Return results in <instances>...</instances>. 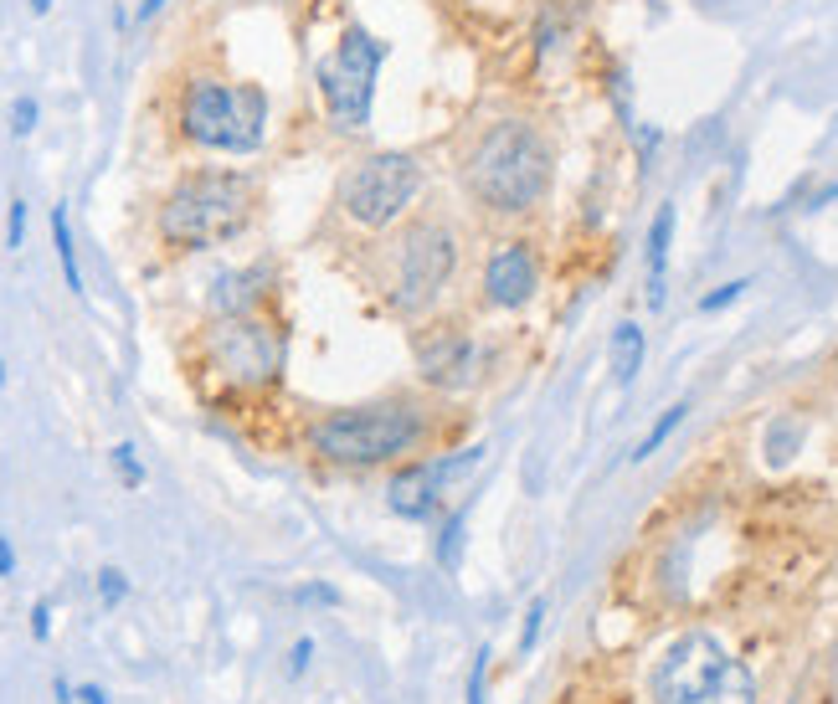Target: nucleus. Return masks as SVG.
<instances>
[{
	"label": "nucleus",
	"mask_w": 838,
	"mask_h": 704,
	"mask_svg": "<svg viewBox=\"0 0 838 704\" xmlns=\"http://www.w3.org/2000/svg\"><path fill=\"white\" fill-rule=\"evenodd\" d=\"M309 658H314V638H299V643L289 648V673H293V679L309 668Z\"/></svg>",
	"instance_id": "c85d7f7f"
},
{
	"label": "nucleus",
	"mask_w": 838,
	"mask_h": 704,
	"mask_svg": "<svg viewBox=\"0 0 838 704\" xmlns=\"http://www.w3.org/2000/svg\"><path fill=\"white\" fill-rule=\"evenodd\" d=\"M52 247H57V263H62V278H68V289L83 299V268H77V247H73V227H68V206H52Z\"/></svg>",
	"instance_id": "f3484780"
},
{
	"label": "nucleus",
	"mask_w": 838,
	"mask_h": 704,
	"mask_svg": "<svg viewBox=\"0 0 838 704\" xmlns=\"http://www.w3.org/2000/svg\"><path fill=\"white\" fill-rule=\"evenodd\" d=\"M463 704H489V648H478L474 668H469V694Z\"/></svg>",
	"instance_id": "4be33fe9"
},
{
	"label": "nucleus",
	"mask_w": 838,
	"mask_h": 704,
	"mask_svg": "<svg viewBox=\"0 0 838 704\" xmlns=\"http://www.w3.org/2000/svg\"><path fill=\"white\" fill-rule=\"evenodd\" d=\"M124 596H129V576L119 566H104V571H98V602H104V607H119Z\"/></svg>",
	"instance_id": "5701e85b"
},
{
	"label": "nucleus",
	"mask_w": 838,
	"mask_h": 704,
	"mask_svg": "<svg viewBox=\"0 0 838 704\" xmlns=\"http://www.w3.org/2000/svg\"><path fill=\"white\" fill-rule=\"evenodd\" d=\"M0 386H5V365H0Z\"/></svg>",
	"instance_id": "c9c22d12"
},
{
	"label": "nucleus",
	"mask_w": 838,
	"mask_h": 704,
	"mask_svg": "<svg viewBox=\"0 0 838 704\" xmlns=\"http://www.w3.org/2000/svg\"><path fill=\"white\" fill-rule=\"evenodd\" d=\"M675 201H664L648 221V308H664L669 299V247H675Z\"/></svg>",
	"instance_id": "4468645a"
},
{
	"label": "nucleus",
	"mask_w": 838,
	"mask_h": 704,
	"mask_svg": "<svg viewBox=\"0 0 838 704\" xmlns=\"http://www.w3.org/2000/svg\"><path fill=\"white\" fill-rule=\"evenodd\" d=\"M463 196L478 217L525 221L535 217L556 181V149L535 119H494L458 165Z\"/></svg>",
	"instance_id": "f03ea898"
},
{
	"label": "nucleus",
	"mask_w": 838,
	"mask_h": 704,
	"mask_svg": "<svg viewBox=\"0 0 838 704\" xmlns=\"http://www.w3.org/2000/svg\"><path fill=\"white\" fill-rule=\"evenodd\" d=\"M546 596H535V602H530V612H525V632H520V653H530L535 648V643H541V628H546Z\"/></svg>",
	"instance_id": "393cba45"
},
{
	"label": "nucleus",
	"mask_w": 838,
	"mask_h": 704,
	"mask_svg": "<svg viewBox=\"0 0 838 704\" xmlns=\"http://www.w3.org/2000/svg\"><path fill=\"white\" fill-rule=\"evenodd\" d=\"M802 437H807V427H802V416H792V412L772 416V422H766V437H762L766 463H772V469H787V463L798 458Z\"/></svg>",
	"instance_id": "dca6fc26"
},
{
	"label": "nucleus",
	"mask_w": 838,
	"mask_h": 704,
	"mask_svg": "<svg viewBox=\"0 0 838 704\" xmlns=\"http://www.w3.org/2000/svg\"><path fill=\"white\" fill-rule=\"evenodd\" d=\"M201 361H206V371L221 386H232V391H268L283 376L289 340L263 314H232V319H217V325L206 329Z\"/></svg>",
	"instance_id": "6e6552de"
},
{
	"label": "nucleus",
	"mask_w": 838,
	"mask_h": 704,
	"mask_svg": "<svg viewBox=\"0 0 838 704\" xmlns=\"http://www.w3.org/2000/svg\"><path fill=\"white\" fill-rule=\"evenodd\" d=\"M165 5H170V0H139V21H155Z\"/></svg>",
	"instance_id": "473e14b6"
},
{
	"label": "nucleus",
	"mask_w": 838,
	"mask_h": 704,
	"mask_svg": "<svg viewBox=\"0 0 838 704\" xmlns=\"http://www.w3.org/2000/svg\"><path fill=\"white\" fill-rule=\"evenodd\" d=\"M0 576H16V550H11L5 535H0Z\"/></svg>",
	"instance_id": "c756f323"
},
{
	"label": "nucleus",
	"mask_w": 838,
	"mask_h": 704,
	"mask_svg": "<svg viewBox=\"0 0 838 704\" xmlns=\"http://www.w3.org/2000/svg\"><path fill=\"white\" fill-rule=\"evenodd\" d=\"M32 129H37V98H16V104H11V134L26 139Z\"/></svg>",
	"instance_id": "bb28decb"
},
{
	"label": "nucleus",
	"mask_w": 838,
	"mask_h": 704,
	"mask_svg": "<svg viewBox=\"0 0 838 704\" xmlns=\"http://www.w3.org/2000/svg\"><path fill=\"white\" fill-rule=\"evenodd\" d=\"M52 694H57V704H73V700H77V689L68 684V679H57V684H52Z\"/></svg>",
	"instance_id": "72a5a7b5"
},
{
	"label": "nucleus",
	"mask_w": 838,
	"mask_h": 704,
	"mask_svg": "<svg viewBox=\"0 0 838 704\" xmlns=\"http://www.w3.org/2000/svg\"><path fill=\"white\" fill-rule=\"evenodd\" d=\"M412 361H417V376L427 391H474L478 376H484V344L463 319L453 314H427L417 329H412Z\"/></svg>",
	"instance_id": "9d476101"
},
{
	"label": "nucleus",
	"mask_w": 838,
	"mask_h": 704,
	"mask_svg": "<svg viewBox=\"0 0 838 704\" xmlns=\"http://www.w3.org/2000/svg\"><path fill=\"white\" fill-rule=\"evenodd\" d=\"M293 602H304V607H340L345 596H340V586H329V581H309V586L293 592Z\"/></svg>",
	"instance_id": "b1692460"
},
{
	"label": "nucleus",
	"mask_w": 838,
	"mask_h": 704,
	"mask_svg": "<svg viewBox=\"0 0 838 704\" xmlns=\"http://www.w3.org/2000/svg\"><path fill=\"white\" fill-rule=\"evenodd\" d=\"M181 134L211 155H253L268 139V93L257 83L196 77L181 98Z\"/></svg>",
	"instance_id": "423d86ee"
},
{
	"label": "nucleus",
	"mask_w": 838,
	"mask_h": 704,
	"mask_svg": "<svg viewBox=\"0 0 838 704\" xmlns=\"http://www.w3.org/2000/svg\"><path fill=\"white\" fill-rule=\"evenodd\" d=\"M427 191V165L406 149H376L361 155L340 175L335 206L345 211V221H355L361 232H391L412 217V206Z\"/></svg>",
	"instance_id": "0eeeda50"
},
{
	"label": "nucleus",
	"mask_w": 838,
	"mask_h": 704,
	"mask_svg": "<svg viewBox=\"0 0 838 704\" xmlns=\"http://www.w3.org/2000/svg\"><path fill=\"white\" fill-rule=\"evenodd\" d=\"M828 201H838V181H834V185H823L818 196H807V211H823Z\"/></svg>",
	"instance_id": "7c9ffc66"
},
{
	"label": "nucleus",
	"mask_w": 838,
	"mask_h": 704,
	"mask_svg": "<svg viewBox=\"0 0 838 704\" xmlns=\"http://www.w3.org/2000/svg\"><path fill=\"white\" fill-rule=\"evenodd\" d=\"M386 47L381 37H371L365 26H345V37L329 57H319L314 68V83H319V98H325L329 124L340 134H361L371 124V104H376V77H381Z\"/></svg>",
	"instance_id": "1a4fd4ad"
},
{
	"label": "nucleus",
	"mask_w": 838,
	"mask_h": 704,
	"mask_svg": "<svg viewBox=\"0 0 838 704\" xmlns=\"http://www.w3.org/2000/svg\"><path fill=\"white\" fill-rule=\"evenodd\" d=\"M109 458H113V469H119V478H124V488H139V484H145V463H139L134 442H119Z\"/></svg>",
	"instance_id": "aec40b11"
},
{
	"label": "nucleus",
	"mask_w": 838,
	"mask_h": 704,
	"mask_svg": "<svg viewBox=\"0 0 838 704\" xmlns=\"http://www.w3.org/2000/svg\"><path fill=\"white\" fill-rule=\"evenodd\" d=\"M658 704H756V679L741 658H730L726 643L711 632L675 638L654 664Z\"/></svg>",
	"instance_id": "39448f33"
},
{
	"label": "nucleus",
	"mask_w": 838,
	"mask_h": 704,
	"mask_svg": "<svg viewBox=\"0 0 838 704\" xmlns=\"http://www.w3.org/2000/svg\"><path fill=\"white\" fill-rule=\"evenodd\" d=\"M746 289H751V278H730V283H720L715 293H705V299H700V314H720V308H730Z\"/></svg>",
	"instance_id": "412c9836"
},
{
	"label": "nucleus",
	"mask_w": 838,
	"mask_h": 704,
	"mask_svg": "<svg viewBox=\"0 0 838 704\" xmlns=\"http://www.w3.org/2000/svg\"><path fill=\"white\" fill-rule=\"evenodd\" d=\"M684 416H690V401H675V406H669V412H664V416L654 422V427H648V437H643L639 448H633V463L654 458V452L664 448V442H669V437H675L679 427H684Z\"/></svg>",
	"instance_id": "a211bd4d"
},
{
	"label": "nucleus",
	"mask_w": 838,
	"mask_h": 704,
	"mask_svg": "<svg viewBox=\"0 0 838 704\" xmlns=\"http://www.w3.org/2000/svg\"><path fill=\"white\" fill-rule=\"evenodd\" d=\"M77 700H83V704H109V694H104L98 684H83V689H77Z\"/></svg>",
	"instance_id": "2f4dec72"
},
{
	"label": "nucleus",
	"mask_w": 838,
	"mask_h": 704,
	"mask_svg": "<svg viewBox=\"0 0 838 704\" xmlns=\"http://www.w3.org/2000/svg\"><path fill=\"white\" fill-rule=\"evenodd\" d=\"M438 437H442L438 397L391 391L381 401L325 412L309 427V452L319 463H329V469L371 473V469H397V463L427 458V448Z\"/></svg>",
	"instance_id": "f257e3e1"
},
{
	"label": "nucleus",
	"mask_w": 838,
	"mask_h": 704,
	"mask_svg": "<svg viewBox=\"0 0 838 704\" xmlns=\"http://www.w3.org/2000/svg\"><path fill=\"white\" fill-rule=\"evenodd\" d=\"M541 293V253L530 236H499L478 272V299L494 314H520Z\"/></svg>",
	"instance_id": "9b49d317"
},
{
	"label": "nucleus",
	"mask_w": 838,
	"mask_h": 704,
	"mask_svg": "<svg viewBox=\"0 0 838 704\" xmlns=\"http://www.w3.org/2000/svg\"><path fill=\"white\" fill-rule=\"evenodd\" d=\"M463 268V236L448 217H412L397 232L391 247V272H386V304L401 319H427L438 314L448 289Z\"/></svg>",
	"instance_id": "20e7f679"
},
{
	"label": "nucleus",
	"mask_w": 838,
	"mask_h": 704,
	"mask_svg": "<svg viewBox=\"0 0 838 704\" xmlns=\"http://www.w3.org/2000/svg\"><path fill=\"white\" fill-rule=\"evenodd\" d=\"M257 181L247 170H191L160 201V242L170 253H206L247 232L257 217Z\"/></svg>",
	"instance_id": "7ed1b4c3"
},
{
	"label": "nucleus",
	"mask_w": 838,
	"mask_h": 704,
	"mask_svg": "<svg viewBox=\"0 0 838 704\" xmlns=\"http://www.w3.org/2000/svg\"><path fill=\"white\" fill-rule=\"evenodd\" d=\"M32 11H37V16H47V11H52V0H32Z\"/></svg>",
	"instance_id": "f704fd0d"
},
{
	"label": "nucleus",
	"mask_w": 838,
	"mask_h": 704,
	"mask_svg": "<svg viewBox=\"0 0 838 704\" xmlns=\"http://www.w3.org/2000/svg\"><path fill=\"white\" fill-rule=\"evenodd\" d=\"M21 242H26V201L11 196V211H5V247L21 253Z\"/></svg>",
	"instance_id": "a878e982"
},
{
	"label": "nucleus",
	"mask_w": 838,
	"mask_h": 704,
	"mask_svg": "<svg viewBox=\"0 0 838 704\" xmlns=\"http://www.w3.org/2000/svg\"><path fill=\"white\" fill-rule=\"evenodd\" d=\"M32 638H37V643H47V638H52V602H47V596L32 607Z\"/></svg>",
	"instance_id": "cd10ccee"
},
{
	"label": "nucleus",
	"mask_w": 838,
	"mask_h": 704,
	"mask_svg": "<svg viewBox=\"0 0 838 704\" xmlns=\"http://www.w3.org/2000/svg\"><path fill=\"white\" fill-rule=\"evenodd\" d=\"M469 509H474V505H458L453 514H448V524H442L438 545H433L442 566H458V560H463V530H469Z\"/></svg>",
	"instance_id": "6ab92c4d"
},
{
	"label": "nucleus",
	"mask_w": 838,
	"mask_h": 704,
	"mask_svg": "<svg viewBox=\"0 0 838 704\" xmlns=\"http://www.w3.org/2000/svg\"><path fill=\"white\" fill-rule=\"evenodd\" d=\"M386 509H391L397 520H412V524L438 514L442 509V484H438V473H433V452L391 469V478H386Z\"/></svg>",
	"instance_id": "f8f14e48"
},
{
	"label": "nucleus",
	"mask_w": 838,
	"mask_h": 704,
	"mask_svg": "<svg viewBox=\"0 0 838 704\" xmlns=\"http://www.w3.org/2000/svg\"><path fill=\"white\" fill-rule=\"evenodd\" d=\"M643 355H648V340H643V329L633 319H622L612 329V340H607V361H612V380L618 386H633L643 371Z\"/></svg>",
	"instance_id": "2eb2a0df"
},
{
	"label": "nucleus",
	"mask_w": 838,
	"mask_h": 704,
	"mask_svg": "<svg viewBox=\"0 0 838 704\" xmlns=\"http://www.w3.org/2000/svg\"><path fill=\"white\" fill-rule=\"evenodd\" d=\"M274 289V263H247V268H232V272H217L211 278V293L206 304L217 319H232V314H257L263 299Z\"/></svg>",
	"instance_id": "ddd939ff"
}]
</instances>
